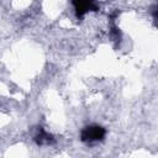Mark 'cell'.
Masks as SVG:
<instances>
[{"label":"cell","instance_id":"cell-1","mask_svg":"<svg viewBox=\"0 0 158 158\" xmlns=\"http://www.w3.org/2000/svg\"><path fill=\"white\" fill-rule=\"evenodd\" d=\"M105 135V131L102 127L99 126H90L83 130L81 132V139L85 142H93V141H98L101 139Z\"/></svg>","mask_w":158,"mask_h":158},{"label":"cell","instance_id":"cell-2","mask_svg":"<svg viewBox=\"0 0 158 158\" xmlns=\"http://www.w3.org/2000/svg\"><path fill=\"white\" fill-rule=\"evenodd\" d=\"M75 4V9L78 11L79 15L86 12L89 9H91L93 6V0H74Z\"/></svg>","mask_w":158,"mask_h":158}]
</instances>
